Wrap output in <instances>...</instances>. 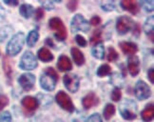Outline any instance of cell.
I'll use <instances>...</instances> for the list:
<instances>
[{"label": "cell", "mask_w": 154, "mask_h": 122, "mask_svg": "<svg viewBox=\"0 0 154 122\" xmlns=\"http://www.w3.org/2000/svg\"><path fill=\"white\" fill-rule=\"evenodd\" d=\"M58 80V74L53 68H46L44 74L41 75L40 84L41 87L46 91H53Z\"/></svg>", "instance_id": "obj_1"}, {"label": "cell", "mask_w": 154, "mask_h": 122, "mask_svg": "<svg viewBox=\"0 0 154 122\" xmlns=\"http://www.w3.org/2000/svg\"><path fill=\"white\" fill-rule=\"evenodd\" d=\"M119 111L124 119L133 120L137 115V104L133 100L126 99L120 104Z\"/></svg>", "instance_id": "obj_2"}, {"label": "cell", "mask_w": 154, "mask_h": 122, "mask_svg": "<svg viewBox=\"0 0 154 122\" xmlns=\"http://www.w3.org/2000/svg\"><path fill=\"white\" fill-rule=\"evenodd\" d=\"M24 41H25V36L23 33H18L14 34L13 38H11L10 40V42L8 43L7 54L11 56L18 55L23 48Z\"/></svg>", "instance_id": "obj_3"}, {"label": "cell", "mask_w": 154, "mask_h": 122, "mask_svg": "<svg viewBox=\"0 0 154 122\" xmlns=\"http://www.w3.org/2000/svg\"><path fill=\"white\" fill-rule=\"evenodd\" d=\"M50 27L54 31V36L59 41H63L67 38V29L62 20L58 17H53L49 21Z\"/></svg>", "instance_id": "obj_4"}, {"label": "cell", "mask_w": 154, "mask_h": 122, "mask_svg": "<svg viewBox=\"0 0 154 122\" xmlns=\"http://www.w3.org/2000/svg\"><path fill=\"white\" fill-rule=\"evenodd\" d=\"M37 65H38L37 60L32 52H26V53L22 55L20 59V63H19V67L22 70H26V71L33 70L37 67Z\"/></svg>", "instance_id": "obj_5"}, {"label": "cell", "mask_w": 154, "mask_h": 122, "mask_svg": "<svg viewBox=\"0 0 154 122\" xmlns=\"http://www.w3.org/2000/svg\"><path fill=\"white\" fill-rule=\"evenodd\" d=\"M55 100L57 104L60 106L63 110H66V111L72 113L74 111V105L70 99V97L66 94L65 92L60 91L58 92V94L55 96Z\"/></svg>", "instance_id": "obj_6"}, {"label": "cell", "mask_w": 154, "mask_h": 122, "mask_svg": "<svg viewBox=\"0 0 154 122\" xmlns=\"http://www.w3.org/2000/svg\"><path fill=\"white\" fill-rule=\"evenodd\" d=\"M70 28H72V31L73 33L78 32V31L88 33L90 31L91 27H90V24H88V22L84 18V16L81 14H76L72 20Z\"/></svg>", "instance_id": "obj_7"}, {"label": "cell", "mask_w": 154, "mask_h": 122, "mask_svg": "<svg viewBox=\"0 0 154 122\" xmlns=\"http://www.w3.org/2000/svg\"><path fill=\"white\" fill-rule=\"evenodd\" d=\"M134 92H135V96L138 98L139 100H145L146 98H149L151 95L150 88L149 87L146 82L142 80H139L135 85L134 88Z\"/></svg>", "instance_id": "obj_8"}, {"label": "cell", "mask_w": 154, "mask_h": 122, "mask_svg": "<svg viewBox=\"0 0 154 122\" xmlns=\"http://www.w3.org/2000/svg\"><path fill=\"white\" fill-rule=\"evenodd\" d=\"M134 26L133 21L128 16H121L117 19L116 23V29L118 33L120 34H125L129 30H131Z\"/></svg>", "instance_id": "obj_9"}, {"label": "cell", "mask_w": 154, "mask_h": 122, "mask_svg": "<svg viewBox=\"0 0 154 122\" xmlns=\"http://www.w3.org/2000/svg\"><path fill=\"white\" fill-rule=\"evenodd\" d=\"M64 84L69 92H75L79 88V77L76 74H66L64 77Z\"/></svg>", "instance_id": "obj_10"}, {"label": "cell", "mask_w": 154, "mask_h": 122, "mask_svg": "<svg viewBox=\"0 0 154 122\" xmlns=\"http://www.w3.org/2000/svg\"><path fill=\"white\" fill-rule=\"evenodd\" d=\"M18 82L25 91H29V90H32L34 86L35 77L32 74H24L20 75V77L18 78Z\"/></svg>", "instance_id": "obj_11"}, {"label": "cell", "mask_w": 154, "mask_h": 122, "mask_svg": "<svg viewBox=\"0 0 154 122\" xmlns=\"http://www.w3.org/2000/svg\"><path fill=\"white\" fill-rule=\"evenodd\" d=\"M140 61L136 55H131L128 59V69L132 77H136L140 72Z\"/></svg>", "instance_id": "obj_12"}, {"label": "cell", "mask_w": 154, "mask_h": 122, "mask_svg": "<svg viewBox=\"0 0 154 122\" xmlns=\"http://www.w3.org/2000/svg\"><path fill=\"white\" fill-rule=\"evenodd\" d=\"M57 68L60 70L61 72H68L70 71L72 68V61L67 55H61L59 57L58 62H57Z\"/></svg>", "instance_id": "obj_13"}, {"label": "cell", "mask_w": 154, "mask_h": 122, "mask_svg": "<svg viewBox=\"0 0 154 122\" xmlns=\"http://www.w3.org/2000/svg\"><path fill=\"white\" fill-rule=\"evenodd\" d=\"M83 106L86 110L91 109L92 106H95L98 104V97L94 92H88V94L83 98Z\"/></svg>", "instance_id": "obj_14"}, {"label": "cell", "mask_w": 154, "mask_h": 122, "mask_svg": "<svg viewBox=\"0 0 154 122\" xmlns=\"http://www.w3.org/2000/svg\"><path fill=\"white\" fill-rule=\"evenodd\" d=\"M22 105L28 111H34L38 108V100L32 96H25L22 99Z\"/></svg>", "instance_id": "obj_15"}, {"label": "cell", "mask_w": 154, "mask_h": 122, "mask_svg": "<svg viewBox=\"0 0 154 122\" xmlns=\"http://www.w3.org/2000/svg\"><path fill=\"white\" fill-rule=\"evenodd\" d=\"M120 48L123 51L124 54L126 55H134L138 51V47L135 43L132 42H121Z\"/></svg>", "instance_id": "obj_16"}, {"label": "cell", "mask_w": 154, "mask_h": 122, "mask_svg": "<svg viewBox=\"0 0 154 122\" xmlns=\"http://www.w3.org/2000/svg\"><path fill=\"white\" fill-rule=\"evenodd\" d=\"M70 53H72L73 61L75 62V64L77 66H82L83 64L85 63V56L79 49L72 48V50H70Z\"/></svg>", "instance_id": "obj_17"}, {"label": "cell", "mask_w": 154, "mask_h": 122, "mask_svg": "<svg viewBox=\"0 0 154 122\" xmlns=\"http://www.w3.org/2000/svg\"><path fill=\"white\" fill-rule=\"evenodd\" d=\"M121 6L123 7V9L128 11L129 13H131L133 14H137L139 11L138 4L135 1H132V0H125V1H122Z\"/></svg>", "instance_id": "obj_18"}, {"label": "cell", "mask_w": 154, "mask_h": 122, "mask_svg": "<svg viewBox=\"0 0 154 122\" xmlns=\"http://www.w3.org/2000/svg\"><path fill=\"white\" fill-rule=\"evenodd\" d=\"M142 115V119L145 122H149L153 119V115H154V107L153 104L150 103L149 105H146L145 110L141 114Z\"/></svg>", "instance_id": "obj_19"}, {"label": "cell", "mask_w": 154, "mask_h": 122, "mask_svg": "<svg viewBox=\"0 0 154 122\" xmlns=\"http://www.w3.org/2000/svg\"><path fill=\"white\" fill-rule=\"evenodd\" d=\"M38 57L41 61L43 62H49V61H51L53 59V55L51 53V51L47 48H41L39 51H38Z\"/></svg>", "instance_id": "obj_20"}, {"label": "cell", "mask_w": 154, "mask_h": 122, "mask_svg": "<svg viewBox=\"0 0 154 122\" xmlns=\"http://www.w3.org/2000/svg\"><path fill=\"white\" fill-rule=\"evenodd\" d=\"M91 54L92 55L97 59H103L105 56V48L104 45L102 43H98L96 44L91 50Z\"/></svg>", "instance_id": "obj_21"}, {"label": "cell", "mask_w": 154, "mask_h": 122, "mask_svg": "<svg viewBox=\"0 0 154 122\" xmlns=\"http://www.w3.org/2000/svg\"><path fill=\"white\" fill-rule=\"evenodd\" d=\"M153 28H154V17L153 16H149V18L146 19L145 26H144V31L145 33L149 36L150 34V39L151 41H153Z\"/></svg>", "instance_id": "obj_22"}, {"label": "cell", "mask_w": 154, "mask_h": 122, "mask_svg": "<svg viewBox=\"0 0 154 122\" xmlns=\"http://www.w3.org/2000/svg\"><path fill=\"white\" fill-rule=\"evenodd\" d=\"M33 7L32 5H29V4H23L20 6V9H19V13L20 14L25 17V18H29L32 14H33Z\"/></svg>", "instance_id": "obj_23"}, {"label": "cell", "mask_w": 154, "mask_h": 122, "mask_svg": "<svg viewBox=\"0 0 154 122\" xmlns=\"http://www.w3.org/2000/svg\"><path fill=\"white\" fill-rule=\"evenodd\" d=\"M39 39V33L36 30H32V32H29L28 34V38H27V44L29 47H33V46L37 43Z\"/></svg>", "instance_id": "obj_24"}, {"label": "cell", "mask_w": 154, "mask_h": 122, "mask_svg": "<svg viewBox=\"0 0 154 122\" xmlns=\"http://www.w3.org/2000/svg\"><path fill=\"white\" fill-rule=\"evenodd\" d=\"M115 114V107L112 104H106L104 109V117L106 120H109Z\"/></svg>", "instance_id": "obj_25"}, {"label": "cell", "mask_w": 154, "mask_h": 122, "mask_svg": "<svg viewBox=\"0 0 154 122\" xmlns=\"http://www.w3.org/2000/svg\"><path fill=\"white\" fill-rule=\"evenodd\" d=\"M3 68H4V72H5L6 75L10 78L11 77V74H13V66H11V63L8 57H4Z\"/></svg>", "instance_id": "obj_26"}, {"label": "cell", "mask_w": 154, "mask_h": 122, "mask_svg": "<svg viewBox=\"0 0 154 122\" xmlns=\"http://www.w3.org/2000/svg\"><path fill=\"white\" fill-rule=\"evenodd\" d=\"M110 73H111V68L108 64H103L97 70L98 77H106V75L110 74Z\"/></svg>", "instance_id": "obj_27"}, {"label": "cell", "mask_w": 154, "mask_h": 122, "mask_svg": "<svg viewBox=\"0 0 154 122\" xmlns=\"http://www.w3.org/2000/svg\"><path fill=\"white\" fill-rule=\"evenodd\" d=\"M101 39H102V32L101 30H97L93 33V34L91 37V43L93 45H96L98 43L101 42Z\"/></svg>", "instance_id": "obj_28"}, {"label": "cell", "mask_w": 154, "mask_h": 122, "mask_svg": "<svg viewBox=\"0 0 154 122\" xmlns=\"http://www.w3.org/2000/svg\"><path fill=\"white\" fill-rule=\"evenodd\" d=\"M118 53L115 51L114 48L112 47H109V53H108V60L109 62H112V61H115L118 59Z\"/></svg>", "instance_id": "obj_29"}, {"label": "cell", "mask_w": 154, "mask_h": 122, "mask_svg": "<svg viewBox=\"0 0 154 122\" xmlns=\"http://www.w3.org/2000/svg\"><path fill=\"white\" fill-rule=\"evenodd\" d=\"M122 97V92H121V90L119 88H115L113 91L111 92V99L115 101V102H118Z\"/></svg>", "instance_id": "obj_30"}, {"label": "cell", "mask_w": 154, "mask_h": 122, "mask_svg": "<svg viewBox=\"0 0 154 122\" xmlns=\"http://www.w3.org/2000/svg\"><path fill=\"white\" fill-rule=\"evenodd\" d=\"M11 31V28L10 27H4L0 30V41H3L5 38H7Z\"/></svg>", "instance_id": "obj_31"}, {"label": "cell", "mask_w": 154, "mask_h": 122, "mask_svg": "<svg viewBox=\"0 0 154 122\" xmlns=\"http://www.w3.org/2000/svg\"><path fill=\"white\" fill-rule=\"evenodd\" d=\"M8 104H9V98L4 95H0V112H1Z\"/></svg>", "instance_id": "obj_32"}, {"label": "cell", "mask_w": 154, "mask_h": 122, "mask_svg": "<svg viewBox=\"0 0 154 122\" xmlns=\"http://www.w3.org/2000/svg\"><path fill=\"white\" fill-rule=\"evenodd\" d=\"M0 122H11V115L9 112H4L0 114Z\"/></svg>", "instance_id": "obj_33"}, {"label": "cell", "mask_w": 154, "mask_h": 122, "mask_svg": "<svg viewBox=\"0 0 154 122\" xmlns=\"http://www.w3.org/2000/svg\"><path fill=\"white\" fill-rule=\"evenodd\" d=\"M75 40H76V43L78 44L79 46H81V47H86L87 44H88L87 40L84 37H83L82 36H79V34L75 36Z\"/></svg>", "instance_id": "obj_34"}, {"label": "cell", "mask_w": 154, "mask_h": 122, "mask_svg": "<svg viewBox=\"0 0 154 122\" xmlns=\"http://www.w3.org/2000/svg\"><path fill=\"white\" fill-rule=\"evenodd\" d=\"M142 7H143L146 11H153V2L152 1H143L142 2Z\"/></svg>", "instance_id": "obj_35"}, {"label": "cell", "mask_w": 154, "mask_h": 122, "mask_svg": "<svg viewBox=\"0 0 154 122\" xmlns=\"http://www.w3.org/2000/svg\"><path fill=\"white\" fill-rule=\"evenodd\" d=\"M87 122H103L99 114H93L88 118Z\"/></svg>", "instance_id": "obj_36"}, {"label": "cell", "mask_w": 154, "mask_h": 122, "mask_svg": "<svg viewBox=\"0 0 154 122\" xmlns=\"http://www.w3.org/2000/svg\"><path fill=\"white\" fill-rule=\"evenodd\" d=\"M102 8L106 11H112L114 9V4L111 2H105L102 4Z\"/></svg>", "instance_id": "obj_37"}, {"label": "cell", "mask_w": 154, "mask_h": 122, "mask_svg": "<svg viewBox=\"0 0 154 122\" xmlns=\"http://www.w3.org/2000/svg\"><path fill=\"white\" fill-rule=\"evenodd\" d=\"M43 17H44V11H43V9L38 8L36 11H35V18H36L37 20H40V19H42Z\"/></svg>", "instance_id": "obj_38"}, {"label": "cell", "mask_w": 154, "mask_h": 122, "mask_svg": "<svg viewBox=\"0 0 154 122\" xmlns=\"http://www.w3.org/2000/svg\"><path fill=\"white\" fill-rule=\"evenodd\" d=\"M100 23H101V18H100L99 16H93L92 18L91 19V24L93 25V26H97L99 25Z\"/></svg>", "instance_id": "obj_39"}, {"label": "cell", "mask_w": 154, "mask_h": 122, "mask_svg": "<svg viewBox=\"0 0 154 122\" xmlns=\"http://www.w3.org/2000/svg\"><path fill=\"white\" fill-rule=\"evenodd\" d=\"M76 7H77V1H69L68 3V8L69 9V11H75Z\"/></svg>", "instance_id": "obj_40"}, {"label": "cell", "mask_w": 154, "mask_h": 122, "mask_svg": "<svg viewBox=\"0 0 154 122\" xmlns=\"http://www.w3.org/2000/svg\"><path fill=\"white\" fill-rule=\"evenodd\" d=\"M41 4L43 5V7H45L46 9H48V10H52L53 9V4L51 1H44V2H41Z\"/></svg>", "instance_id": "obj_41"}, {"label": "cell", "mask_w": 154, "mask_h": 122, "mask_svg": "<svg viewBox=\"0 0 154 122\" xmlns=\"http://www.w3.org/2000/svg\"><path fill=\"white\" fill-rule=\"evenodd\" d=\"M140 31H141L140 26L136 23V24H134V26H133V34H135V36H139Z\"/></svg>", "instance_id": "obj_42"}, {"label": "cell", "mask_w": 154, "mask_h": 122, "mask_svg": "<svg viewBox=\"0 0 154 122\" xmlns=\"http://www.w3.org/2000/svg\"><path fill=\"white\" fill-rule=\"evenodd\" d=\"M149 79L150 80L151 83H154V70H153V68L149 69Z\"/></svg>", "instance_id": "obj_43"}, {"label": "cell", "mask_w": 154, "mask_h": 122, "mask_svg": "<svg viewBox=\"0 0 154 122\" xmlns=\"http://www.w3.org/2000/svg\"><path fill=\"white\" fill-rule=\"evenodd\" d=\"M5 3L8 5H11V6H16L18 4V1H10V0H5Z\"/></svg>", "instance_id": "obj_44"}, {"label": "cell", "mask_w": 154, "mask_h": 122, "mask_svg": "<svg viewBox=\"0 0 154 122\" xmlns=\"http://www.w3.org/2000/svg\"><path fill=\"white\" fill-rule=\"evenodd\" d=\"M47 44H49V45H51L52 47H54V44H53L52 40H51V38H48V39H47Z\"/></svg>", "instance_id": "obj_45"}]
</instances>
